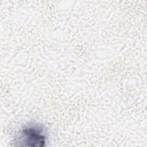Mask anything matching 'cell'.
<instances>
[{"mask_svg":"<svg viewBox=\"0 0 147 147\" xmlns=\"http://www.w3.org/2000/svg\"><path fill=\"white\" fill-rule=\"evenodd\" d=\"M45 139L43 129L33 125L26 126L20 131L17 142L20 143L22 146H42L44 145Z\"/></svg>","mask_w":147,"mask_h":147,"instance_id":"6da1fadb","label":"cell"}]
</instances>
